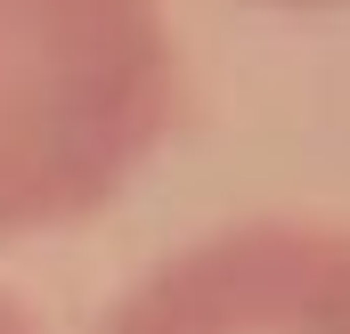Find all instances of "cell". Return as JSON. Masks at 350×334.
Here are the masks:
<instances>
[{"mask_svg": "<svg viewBox=\"0 0 350 334\" xmlns=\"http://www.w3.org/2000/svg\"><path fill=\"white\" fill-rule=\"evenodd\" d=\"M172 114L163 0H0V245L106 212Z\"/></svg>", "mask_w": 350, "mask_h": 334, "instance_id": "obj_1", "label": "cell"}, {"mask_svg": "<svg viewBox=\"0 0 350 334\" xmlns=\"http://www.w3.org/2000/svg\"><path fill=\"white\" fill-rule=\"evenodd\" d=\"M98 334H350V229L245 220L147 269Z\"/></svg>", "mask_w": 350, "mask_h": 334, "instance_id": "obj_2", "label": "cell"}, {"mask_svg": "<svg viewBox=\"0 0 350 334\" xmlns=\"http://www.w3.org/2000/svg\"><path fill=\"white\" fill-rule=\"evenodd\" d=\"M0 334H41L25 310H16V294H0Z\"/></svg>", "mask_w": 350, "mask_h": 334, "instance_id": "obj_3", "label": "cell"}, {"mask_svg": "<svg viewBox=\"0 0 350 334\" xmlns=\"http://www.w3.org/2000/svg\"><path fill=\"white\" fill-rule=\"evenodd\" d=\"M269 8H342V0H269Z\"/></svg>", "mask_w": 350, "mask_h": 334, "instance_id": "obj_4", "label": "cell"}]
</instances>
